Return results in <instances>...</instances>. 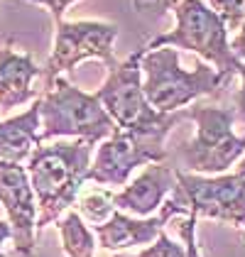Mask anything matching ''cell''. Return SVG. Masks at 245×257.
Instances as JSON below:
<instances>
[{"mask_svg":"<svg viewBox=\"0 0 245 257\" xmlns=\"http://www.w3.org/2000/svg\"><path fill=\"white\" fill-rule=\"evenodd\" d=\"M91 155L93 145L81 138L54 145L40 142L32 150L27 157V174L37 198V228L59 220L61 213L76 203L91 167Z\"/></svg>","mask_w":245,"mask_h":257,"instance_id":"cell-1","label":"cell"},{"mask_svg":"<svg viewBox=\"0 0 245 257\" xmlns=\"http://www.w3.org/2000/svg\"><path fill=\"white\" fill-rule=\"evenodd\" d=\"M145 49H138L135 54H130L122 64H113L110 66V76L105 79L101 88L96 91V98L103 103V108L108 110V115L115 120V125L140 135V138H160L164 140L167 133L186 118V113H160L155 110L143 91V61Z\"/></svg>","mask_w":245,"mask_h":257,"instance_id":"cell-2","label":"cell"},{"mask_svg":"<svg viewBox=\"0 0 245 257\" xmlns=\"http://www.w3.org/2000/svg\"><path fill=\"white\" fill-rule=\"evenodd\" d=\"M140 69L145 71V98L160 113H177L191 100L213 93L221 81L228 79L204 61H199L191 71L182 69L179 52L174 47H157L143 54Z\"/></svg>","mask_w":245,"mask_h":257,"instance_id":"cell-3","label":"cell"},{"mask_svg":"<svg viewBox=\"0 0 245 257\" xmlns=\"http://www.w3.org/2000/svg\"><path fill=\"white\" fill-rule=\"evenodd\" d=\"M40 142L54 138H81L98 145L118 130L115 120L108 115L96 93H83L64 79L54 81V88L40 98Z\"/></svg>","mask_w":245,"mask_h":257,"instance_id":"cell-4","label":"cell"},{"mask_svg":"<svg viewBox=\"0 0 245 257\" xmlns=\"http://www.w3.org/2000/svg\"><path fill=\"white\" fill-rule=\"evenodd\" d=\"M177 27L167 35H160L150 42V49L157 47H179L199 54L204 61L213 64L221 74L233 76L238 74L240 61L233 57L228 27L225 22L201 0H179L174 8Z\"/></svg>","mask_w":245,"mask_h":257,"instance_id":"cell-5","label":"cell"},{"mask_svg":"<svg viewBox=\"0 0 245 257\" xmlns=\"http://www.w3.org/2000/svg\"><path fill=\"white\" fill-rule=\"evenodd\" d=\"M186 118L196 122V135L182 147L184 167L194 174H223L245 152V135L233 133V108L194 105Z\"/></svg>","mask_w":245,"mask_h":257,"instance_id":"cell-6","label":"cell"},{"mask_svg":"<svg viewBox=\"0 0 245 257\" xmlns=\"http://www.w3.org/2000/svg\"><path fill=\"white\" fill-rule=\"evenodd\" d=\"M174 194L189 216L223 220L245 230V174H194L177 169Z\"/></svg>","mask_w":245,"mask_h":257,"instance_id":"cell-7","label":"cell"},{"mask_svg":"<svg viewBox=\"0 0 245 257\" xmlns=\"http://www.w3.org/2000/svg\"><path fill=\"white\" fill-rule=\"evenodd\" d=\"M115 37H118V27L110 22H57L54 49L44 69L47 88L54 86L61 71H71L83 59H103L108 66H113Z\"/></svg>","mask_w":245,"mask_h":257,"instance_id":"cell-8","label":"cell"},{"mask_svg":"<svg viewBox=\"0 0 245 257\" xmlns=\"http://www.w3.org/2000/svg\"><path fill=\"white\" fill-rule=\"evenodd\" d=\"M164 159H167L164 140L140 138L118 127L98 147L93 164L86 172V181H93L101 186H125L135 167L164 162Z\"/></svg>","mask_w":245,"mask_h":257,"instance_id":"cell-9","label":"cell"},{"mask_svg":"<svg viewBox=\"0 0 245 257\" xmlns=\"http://www.w3.org/2000/svg\"><path fill=\"white\" fill-rule=\"evenodd\" d=\"M0 203L13 228L15 252L20 257H32L37 230V201L30 177L25 167H20V162L0 159Z\"/></svg>","mask_w":245,"mask_h":257,"instance_id":"cell-10","label":"cell"},{"mask_svg":"<svg viewBox=\"0 0 245 257\" xmlns=\"http://www.w3.org/2000/svg\"><path fill=\"white\" fill-rule=\"evenodd\" d=\"M184 213L189 216V208H186L182 201H179V196L172 191V194L167 196V201L162 203V211H160L157 216L133 218V216H125L122 211L115 208V211L108 216V220H103V223H98V225L93 228V233L98 237L101 247L118 252V250H128V247H133V245H150V242L164 230V223H167L169 218L184 216Z\"/></svg>","mask_w":245,"mask_h":257,"instance_id":"cell-11","label":"cell"},{"mask_svg":"<svg viewBox=\"0 0 245 257\" xmlns=\"http://www.w3.org/2000/svg\"><path fill=\"white\" fill-rule=\"evenodd\" d=\"M174 186H177V169L167 167L164 162H152L133 184H128L118 194H110V198L118 211L145 218L162 208Z\"/></svg>","mask_w":245,"mask_h":257,"instance_id":"cell-12","label":"cell"},{"mask_svg":"<svg viewBox=\"0 0 245 257\" xmlns=\"http://www.w3.org/2000/svg\"><path fill=\"white\" fill-rule=\"evenodd\" d=\"M40 74L42 69H37L32 57L18 54L13 49H3L0 52V108L13 110L35 98L32 83Z\"/></svg>","mask_w":245,"mask_h":257,"instance_id":"cell-13","label":"cell"},{"mask_svg":"<svg viewBox=\"0 0 245 257\" xmlns=\"http://www.w3.org/2000/svg\"><path fill=\"white\" fill-rule=\"evenodd\" d=\"M40 100H35L25 113L0 122V159L22 162L40 145Z\"/></svg>","mask_w":245,"mask_h":257,"instance_id":"cell-14","label":"cell"},{"mask_svg":"<svg viewBox=\"0 0 245 257\" xmlns=\"http://www.w3.org/2000/svg\"><path fill=\"white\" fill-rule=\"evenodd\" d=\"M57 230L61 235V247L66 257H93L96 255V233L83 223L79 211L66 213L57 223Z\"/></svg>","mask_w":245,"mask_h":257,"instance_id":"cell-15","label":"cell"},{"mask_svg":"<svg viewBox=\"0 0 245 257\" xmlns=\"http://www.w3.org/2000/svg\"><path fill=\"white\" fill-rule=\"evenodd\" d=\"M76 208H79L81 216H86L93 223H103L105 218L115 211L110 191H91V194H86V196H81L76 201Z\"/></svg>","mask_w":245,"mask_h":257,"instance_id":"cell-16","label":"cell"},{"mask_svg":"<svg viewBox=\"0 0 245 257\" xmlns=\"http://www.w3.org/2000/svg\"><path fill=\"white\" fill-rule=\"evenodd\" d=\"M211 10L225 22V27L238 30V25L243 20V10H245V0H208Z\"/></svg>","mask_w":245,"mask_h":257,"instance_id":"cell-17","label":"cell"},{"mask_svg":"<svg viewBox=\"0 0 245 257\" xmlns=\"http://www.w3.org/2000/svg\"><path fill=\"white\" fill-rule=\"evenodd\" d=\"M130 257H186V250H184L179 242H174L169 235H164V230L160 235L152 240V245L138 252V255H130Z\"/></svg>","mask_w":245,"mask_h":257,"instance_id":"cell-18","label":"cell"},{"mask_svg":"<svg viewBox=\"0 0 245 257\" xmlns=\"http://www.w3.org/2000/svg\"><path fill=\"white\" fill-rule=\"evenodd\" d=\"M179 0H133L135 10L140 15H150V18H160L167 10H172Z\"/></svg>","mask_w":245,"mask_h":257,"instance_id":"cell-19","label":"cell"},{"mask_svg":"<svg viewBox=\"0 0 245 257\" xmlns=\"http://www.w3.org/2000/svg\"><path fill=\"white\" fill-rule=\"evenodd\" d=\"M30 3H40V5H44V8L52 13V18H54L57 22H61L64 10H66L71 3H76V0H30Z\"/></svg>","mask_w":245,"mask_h":257,"instance_id":"cell-20","label":"cell"},{"mask_svg":"<svg viewBox=\"0 0 245 257\" xmlns=\"http://www.w3.org/2000/svg\"><path fill=\"white\" fill-rule=\"evenodd\" d=\"M230 52H233V57L238 61L245 59V10H243V20L238 25V35H235V40L230 42Z\"/></svg>","mask_w":245,"mask_h":257,"instance_id":"cell-21","label":"cell"},{"mask_svg":"<svg viewBox=\"0 0 245 257\" xmlns=\"http://www.w3.org/2000/svg\"><path fill=\"white\" fill-rule=\"evenodd\" d=\"M238 74H240V88L235 93V113H238L240 120H245V64L243 61L238 66Z\"/></svg>","mask_w":245,"mask_h":257,"instance_id":"cell-22","label":"cell"},{"mask_svg":"<svg viewBox=\"0 0 245 257\" xmlns=\"http://www.w3.org/2000/svg\"><path fill=\"white\" fill-rule=\"evenodd\" d=\"M10 237H13L10 223H8V220H0V257H3V245H5V240H10Z\"/></svg>","mask_w":245,"mask_h":257,"instance_id":"cell-23","label":"cell"},{"mask_svg":"<svg viewBox=\"0 0 245 257\" xmlns=\"http://www.w3.org/2000/svg\"><path fill=\"white\" fill-rule=\"evenodd\" d=\"M235 172H238V174H245V157L238 162V169H235Z\"/></svg>","mask_w":245,"mask_h":257,"instance_id":"cell-24","label":"cell"}]
</instances>
